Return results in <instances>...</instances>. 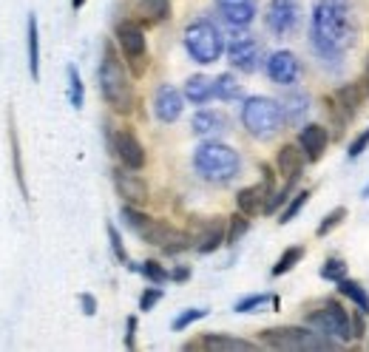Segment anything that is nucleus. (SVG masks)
Masks as SVG:
<instances>
[{
  "instance_id": "obj_1",
  "label": "nucleus",
  "mask_w": 369,
  "mask_h": 352,
  "mask_svg": "<svg viewBox=\"0 0 369 352\" xmlns=\"http://www.w3.org/2000/svg\"><path fill=\"white\" fill-rule=\"evenodd\" d=\"M100 91L105 103L117 111V114H131L134 111V85L125 74V68L114 52V43H105V54H103V65H100Z\"/></svg>"
},
{
  "instance_id": "obj_2",
  "label": "nucleus",
  "mask_w": 369,
  "mask_h": 352,
  "mask_svg": "<svg viewBox=\"0 0 369 352\" xmlns=\"http://www.w3.org/2000/svg\"><path fill=\"white\" fill-rule=\"evenodd\" d=\"M321 333H310L302 327H270L259 333V344L270 349H335V341L318 338Z\"/></svg>"
},
{
  "instance_id": "obj_3",
  "label": "nucleus",
  "mask_w": 369,
  "mask_h": 352,
  "mask_svg": "<svg viewBox=\"0 0 369 352\" xmlns=\"http://www.w3.org/2000/svg\"><path fill=\"white\" fill-rule=\"evenodd\" d=\"M236 165H239L236 154L224 145H202L199 154H196V168L207 179H216V182H224V179L233 176Z\"/></svg>"
},
{
  "instance_id": "obj_4",
  "label": "nucleus",
  "mask_w": 369,
  "mask_h": 352,
  "mask_svg": "<svg viewBox=\"0 0 369 352\" xmlns=\"http://www.w3.org/2000/svg\"><path fill=\"white\" fill-rule=\"evenodd\" d=\"M321 304H324V310L307 313V324H315L321 330V335H338L341 341H350L352 338V324H350V315L344 313V307L333 298L321 301Z\"/></svg>"
},
{
  "instance_id": "obj_5",
  "label": "nucleus",
  "mask_w": 369,
  "mask_h": 352,
  "mask_svg": "<svg viewBox=\"0 0 369 352\" xmlns=\"http://www.w3.org/2000/svg\"><path fill=\"white\" fill-rule=\"evenodd\" d=\"M117 45L123 49L125 60L131 63L134 74H143L145 72V32L140 23L123 20L117 26Z\"/></svg>"
},
{
  "instance_id": "obj_6",
  "label": "nucleus",
  "mask_w": 369,
  "mask_h": 352,
  "mask_svg": "<svg viewBox=\"0 0 369 352\" xmlns=\"http://www.w3.org/2000/svg\"><path fill=\"white\" fill-rule=\"evenodd\" d=\"M188 52L199 63H213L222 54V37L207 20H199L188 29Z\"/></svg>"
},
{
  "instance_id": "obj_7",
  "label": "nucleus",
  "mask_w": 369,
  "mask_h": 352,
  "mask_svg": "<svg viewBox=\"0 0 369 352\" xmlns=\"http://www.w3.org/2000/svg\"><path fill=\"white\" fill-rule=\"evenodd\" d=\"M114 187H117V194L123 196L125 205H136V207H143L148 202V196H151L148 182L136 171L125 168V165L114 171Z\"/></svg>"
},
{
  "instance_id": "obj_8",
  "label": "nucleus",
  "mask_w": 369,
  "mask_h": 352,
  "mask_svg": "<svg viewBox=\"0 0 369 352\" xmlns=\"http://www.w3.org/2000/svg\"><path fill=\"white\" fill-rule=\"evenodd\" d=\"M244 123L256 136H270L275 131V123H279V114H275V105L270 100H250L244 108Z\"/></svg>"
},
{
  "instance_id": "obj_9",
  "label": "nucleus",
  "mask_w": 369,
  "mask_h": 352,
  "mask_svg": "<svg viewBox=\"0 0 369 352\" xmlns=\"http://www.w3.org/2000/svg\"><path fill=\"white\" fill-rule=\"evenodd\" d=\"M111 148L125 168H131V171L145 168V148H143L140 139L134 136V131H117L111 139Z\"/></svg>"
},
{
  "instance_id": "obj_10",
  "label": "nucleus",
  "mask_w": 369,
  "mask_h": 352,
  "mask_svg": "<svg viewBox=\"0 0 369 352\" xmlns=\"http://www.w3.org/2000/svg\"><path fill=\"white\" fill-rule=\"evenodd\" d=\"M273 194H275V187L262 179V185H250V187H244V191L236 194V207L242 210L244 216L267 214V205H270Z\"/></svg>"
},
{
  "instance_id": "obj_11",
  "label": "nucleus",
  "mask_w": 369,
  "mask_h": 352,
  "mask_svg": "<svg viewBox=\"0 0 369 352\" xmlns=\"http://www.w3.org/2000/svg\"><path fill=\"white\" fill-rule=\"evenodd\" d=\"M196 250L199 253H213V250H219L222 245H227V219H222V216H213V219H207L202 227H199V233H196Z\"/></svg>"
},
{
  "instance_id": "obj_12",
  "label": "nucleus",
  "mask_w": 369,
  "mask_h": 352,
  "mask_svg": "<svg viewBox=\"0 0 369 352\" xmlns=\"http://www.w3.org/2000/svg\"><path fill=\"white\" fill-rule=\"evenodd\" d=\"M304 162H307V156H304L302 145H290L287 143V145L279 148V156H275V168H279V174L284 179L298 182V179H302V174H304Z\"/></svg>"
},
{
  "instance_id": "obj_13",
  "label": "nucleus",
  "mask_w": 369,
  "mask_h": 352,
  "mask_svg": "<svg viewBox=\"0 0 369 352\" xmlns=\"http://www.w3.org/2000/svg\"><path fill=\"white\" fill-rule=\"evenodd\" d=\"M298 145H302V151L310 162H318L330 145V131L324 125H307L302 134H298Z\"/></svg>"
},
{
  "instance_id": "obj_14",
  "label": "nucleus",
  "mask_w": 369,
  "mask_h": 352,
  "mask_svg": "<svg viewBox=\"0 0 369 352\" xmlns=\"http://www.w3.org/2000/svg\"><path fill=\"white\" fill-rule=\"evenodd\" d=\"M333 100L338 103V108H341L344 114H347L350 120H355V116L361 114V108H363V103H366V91H363L361 83H347V85L335 88Z\"/></svg>"
},
{
  "instance_id": "obj_15",
  "label": "nucleus",
  "mask_w": 369,
  "mask_h": 352,
  "mask_svg": "<svg viewBox=\"0 0 369 352\" xmlns=\"http://www.w3.org/2000/svg\"><path fill=\"white\" fill-rule=\"evenodd\" d=\"M134 14L145 26H154V23H162L171 17V0H134Z\"/></svg>"
},
{
  "instance_id": "obj_16",
  "label": "nucleus",
  "mask_w": 369,
  "mask_h": 352,
  "mask_svg": "<svg viewBox=\"0 0 369 352\" xmlns=\"http://www.w3.org/2000/svg\"><path fill=\"white\" fill-rule=\"evenodd\" d=\"M184 349H222V352H236V349H256V344L242 341V338H230V335H219V333H207L199 341L184 344Z\"/></svg>"
},
{
  "instance_id": "obj_17",
  "label": "nucleus",
  "mask_w": 369,
  "mask_h": 352,
  "mask_svg": "<svg viewBox=\"0 0 369 352\" xmlns=\"http://www.w3.org/2000/svg\"><path fill=\"white\" fill-rule=\"evenodd\" d=\"M179 114H182V97H179V91L171 88V85H162L156 91V116L162 123H173L179 120Z\"/></svg>"
},
{
  "instance_id": "obj_18",
  "label": "nucleus",
  "mask_w": 369,
  "mask_h": 352,
  "mask_svg": "<svg viewBox=\"0 0 369 352\" xmlns=\"http://www.w3.org/2000/svg\"><path fill=\"white\" fill-rule=\"evenodd\" d=\"M176 227L173 225H168V222H162V219H148V225L136 233L143 242H148V245H156V247H165V245H171L173 239H176Z\"/></svg>"
},
{
  "instance_id": "obj_19",
  "label": "nucleus",
  "mask_w": 369,
  "mask_h": 352,
  "mask_svg": "<svg viewBox=\"0 0 369 352\" xmlns=\"http://www.w3.org/2000/svg\"><path fill=\"white\" fill-rule=\"evenodd\" d=\"M267 72L275 83H293L295 74H298V63L293 54L287 52H279V54H273V60L267 63Z\"/></svg>"
},
{
  "instance_id": "obj_20",
  "label": "nucleus",
  "mask_w": 369,
  "mask_h": 352,
  "mask_svg": "<svg viewBox=\"0 0 369 352\" xmlns=\"http://www.w3.org/2000/svg\"><path fill=\"white\" fill-rule=\"evenodd\" d=\"M253 57H256V43H253L250 37L233 40V45H230V63L244 68V72H250V68H253Z\"/></svg>"
},
{
  "instance_id": "obj_21",
  "label": "nucleus",
  "mask_w": 369,
  "mask_h": 352,
  "mask_svg": "<svg viewBox=\"0 0 369 352\" xmlns=\"http://www.w3.org/2000/svg\"><path fill=\"white\" fill-rule=\"evenodd\" d=\"M219 6L224 12V17L236 26H244L253 17V0H219Z\"/></svg>"
},
{
  "instance_id": "obj_22",
  "label": "nucleus",
  "mask_w": 369,
  "mask_h": 352,
  "mask_svg": "<svg viewBox=\"0 0 369 352\" xmlns=\"http://www.w3.org/2000/svg\"><path fill=\"white\" fill-rule=\"evenodd\" d=\"M26 37H29V72H32V80H40V40H37V17L34 14H29Z\"/></svg>"
},
{
  "instance_id": "obj_23",
  "label": "nucleus",
  "mask_w": 369,
  "mask_h": 352,
  "mask_svg": "<svg viewBox=\"0 0 369 352\" xmlns=\"http://www.w3.org/2000/svg\"><path fill=\"white\" fill-rule=\"evenodd\" d=\"M184 94H188V100L196 103V105H204L207 100L213 97V83L207 80V77H191L188 85H184Z\"/></svg>"
},
{
  "instance_id": "obj_24",
  "label": "nucleus",
  "mask_w": 369,
  "mask_h": 352,
  "mask_svg": "<svg viewBox=\"0 0 369 352\" xmlns=\"http://www.w3.org/2000/svg\"><path fill=\"white\" fill-rule=\"evenodd\" d=\"M338 293H341V296H347V298H352V301H355V307H358L361 313L369 315V296H366V290L358 284V281L341 278V281H338Z\"/></svg>"
},
{
  "instance_id": "obj_25",
  "label": "nucleus",
  "mask_w": 369,
  "mask_h": 352,
  "mask_svg": "<svg viewBox=\"0 0 369 352\" xmlns=\"http://www.w3.org/2000/svg\"><path fill=\"white\" fill-rule=\"evenodd\" d=\"M304 259V247L302 245H293V247H287L282 256H279V262L273 265V276H284V273H290L298 262Z\"/></svg>"
},
{
  "instance_id": "obj_26",
  "label": "nucleus",
  "mask_w": 369,
  "mask_h": 352,
  "mask_svg": "<svg viewBox=\"0 0 369 352\" xmlns=\"http://www.w3.org/2000/svg\"><path fill=\"white\" fill-rule=\"evenodd\" d=\"M247 230H250V216H244L239 210V214H233L227 219V245H236Z\"/></svg>"
},
{
  "instance_id": "obj_27",
  "label": "nucleus",
  "mask_w": 369,
  "mask_h": 352,
  "mask_svg": "<svg viewBox=\"0 0 369 352\" xmlns=\"http://www.w3.org/2000/svg\"><path fill=\"white\" fill-rule=\"evenodd\" d=\"M347 219V207H335V210H330V214L321 219V225H318V230H315V236L318 239H324V236H330V233L335 230V227H341V222Z\"/></svg>"
},
{
  "instance_id": "obj_28",
  "label": "nucleus",
  "mask_w": 369,
  "mask_h": 352,
  "mask_svg": "<svg viewBox=\"0 0 369 352\" xmlns=\"http://www.w3.org/2000/svg\"><path fill=\"white\" fill-rule=\"evenodd\" d=\"M307 199H310V191H298L295 196H290L287 207L282 210V216H279V225H287V222H293L298 214H302V207L307 205Z\"/></svg>"
},
{
  "instance_id": "obj_29",
  "label": "nucleus",
  "mask_w": 369,
  "mask_h": 352,
  "mask_svg": "<svg viewBox=\"0 0 369 352\" xmlns=\"http://www.w3.org/2000/svg\"><path fill=\"white\" fill-rule=\"evenodd\" d=\"M68 100H72V105L77 111L83 108V80L74 65H68Z\"/></svg>"
},
{
  "instance_id": "obj_30",
  "label": "nucleus",
  "mask_w": 369,
  "mask_h": 352,
  "mask_svg": "<svg viewBox=\"0 0 369 352\" xmlns=\"http://www.w3.org/2000/svg\"><path fill=\"white\" fill-rule=\"evenodd\" d=\"M123 219H125V225H128L134 233H140V230L148 225V219H151V216H145L136 205H123Z\"/></svg>"
},
{
  "instance_id": "obj_31",
  "label": "nucleus",
  "mask_w": 369,
  "mask_h": 352,
  "mask_svg": "<svg viewBox=\"0 0 369 352\" xmlns=\"http://www.w3.org/2000/svg\"><path fill=\"white\" fill-rule=\"evenodd\" d=\"M213 94H216V97H222V100H233V97H239V83L230 74H222L213 83Z\"/></svg>"
},
{
  "instance_id": "obj_32",
  "label": "nucleus",
  "mask_w": 369,
  "mask_h": 352,
  "mask_svg": "<svg viewBox=\"0 0 369 352\" xmlns=\"http://www.w3.org/2000/svg\"><path fill=\"white\" fill-rule=\"evenodd\" d=\"M321 278H327V281H338L341 278H347V265H344L341 259H327L324 265H321Z\"/></svg>"
},
{
  "instance_id": "obj_33",
  "label": "nucleus",
  "mask_w": 369,
  "mask_h": 352,
  "mask_svg": "<svg viewBox=\"0 0 369 352\" xmlns=\"http://www.w3.org/2000/svg\"><path fill=\"white\" fill-rule=\"evenodd\" d=\"M9 136H12V156H14V176H17V185L20 191L26 194V176H23V162H20V143H17V131L14 125H9Z\"/></svg>"
},
{
  "instance_id": "obj_34",
  "label": "nucleus",
  "mask_w": 369,
  "mask_h": 352,
  "mask_svg": "<svg viewBox=\"0 0 369 352\" xmlns=\"http://www.w3.org/2000/svg\"><path fill=\"white\" fill-rule=\"evenodd\" d=\"M143 273H145V278H151L154 284H165V281L171 278V273L159 265V262H154V259H148L145 265H143Z\"/></svg>"
},
{
  "instance_id": "obj_35",
  "label": "nucleus",
  "mask_w": 369,
  "mask_h": 352,
  "mask_svg": "<svg viewBox=\"0 0 369 352\" xmlns=\"http://www.w3.org/2000/svg\"><path fill=\"white\" fill-rule=\"evenodd\" d=\"M216 125H222V116H219V114H211V111H202V114H196V120H193V128H196L199 134L213 131Z\"/></svg>"
},
{
  "instance_id": "obj_36",
  "label": "nucleus",
  "mask_w": 369,
  "mask_h": 352,
  "mask_svg": "<svg viewBox=\"0 0 369 352\" xmlns=\"http://www.w3.org/2000/svg\"><path fill=\"white\" fill-rule=\"evenodd\" d=\"M267 301H273V298L264 296V293H259V296H247V298H242V301L236 304V313H256L259 307H264Z\"/></svg>"
},
{
  "instance_id": "obj_37",
  "label": "nucleus",
  "mask_w": 369,
  "mask_h": 352,
  "mask_svg": "<svg viewBox=\"0 0 369 352\" xmlns=\"http://www.w3.org/2000/svg\"><path fill=\"white\" fill-rule=\"evenodd\" d=\"M108 239H111V250H114V256H117V262H128V250H125V245H123V236H120V230L114 227V225H108Z\"/></svg>"
},
{
  "instance_id": "obj_38",
  "label": "nucleus",
  "mask_w": 369,
  "mask_h": 352,
  "mask_svg": "<svg viewBox=\"0 0 369 352\" xmlns=\"http://www.w3.org/2000/svg\"><path fill=\"white\" fill-rule=\"evenodd\" d=\"M204 315H207V310H184V313L173 321V330H188L193 321H199V318H204Z\"/></svg>"
},
{
  "instance_id": "obj_39",
  "label": "nucleus",
  "mask_w": 369,
  "mask_h": 352,
  "mask_svg": "<svg viewBox=\"0 0 369 352\" xmlns=\"http://www.w3.org/2000/svg\"><path fill=\"white\" fill-rule=\"evenodd\" d=\"M159 298H162V290H159V287H148V290L140 296V310H145V313L154 310Z\"/></svg>"
},
{
  "instance_id": "obj_40",
  "label": "nucleus",
  "mask_w": 369,
  "mask_h": 352,
  "mask_svg": "<svg viewBox=\"0 0 369 352\" xmlns=\"http://www.w3.org/2000/svg\"><path fill=\"white\" fill-rule=\"evenodd\" d=\"M366 148H369V128H363V131H361V134L352 139V145H350V159L361 156Z\"/></svg>"
},
{
  "instance_id": "obj_41",
  "label": "nucleus",
  "mask_w": 369,
  "mask_h": 352,
  "mask_svg": "<svg viewBox=\"0 0 369 352\" xmlns=\"http://www.w3.org/2000/svg\"><path fill=\"white\" fill-rule=\"evenodd\" d=\"M350 324H352V338H363V335H366V313L355 310V313L350 315Z\"/></svg>"
},
{
  "instance_id": "obj_42",
  "label": "nucleus",
  "mask_w": 369,
  "mask_h": 352,
  "mask_svg": "<svg viewBox=\"0 0 369 352\" xmlns=\"http://www.w3.org/2000/svg\"><path fill=\"white\" fill-rule=\"evenodd\" d=\"M125 330H128V333H125V346L134 349V346H136V318H134V315H128Z\"/></svg>"
},
{
  "instance_id": "obj_43",
  "label": "nucleus",
  "mask_w": 369,
  "mask_h": 352,
  "mask_svg": "<svg viewBox=\"0 0 369 352\" xmlns=\"http://www.w3.org/2000/svg\"><path fill=\"white\" fill-rule=\"evenodd\" d=\"M80 301H83V307H85V315H94L97 313V301H94V296H80Z\"/></svg>"
},
{
  "instance_id": "obj_44",
  "label": "nucleus",
  "mask_w": 369,
  "mask_h": 352,
  "mask_svg": "<svg viewBox=\"0 0 369 352\" xmlns=\"http://www.w3.org/2000/svg\"><path fill=\"white\" fill-rule=\"evenodd\" d=\"M188 276H191V270H188V267H179V270H173V273H171V278H173V281H184Z\"/></svg>"
},
{
  "instance_id": "obj_45",
  "label": "nucleus",
  "mask_w": 369,
  "mask_h": 352,
  "mask_svg": "<svg viewBox=\"0 0 369 352\" xmlns=\"http://www.w3.org/2000/svg\"><path fill=\"white\" fill-rule=\"evenodd\" d=\"M83 3H85V0H72V6H74V9H83Z\"/></svg>"
},
{
  "instance_id": "obj_46",
  "label": "nucleus",
  "mask_w": 369,
  "mask_h": 352,
  "mask_svg": "<svg viewBox=\"0 0 369 352\" xmlns=\"http://www.w3.org/2000/svg\"><path fill=\"white\" fill-rule=\"evenodd\" d=\"M361 196H363V199H369V185H366V187H363V191H361Z\"/></svg>"
}]
</instances>
